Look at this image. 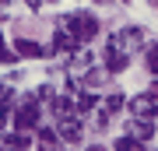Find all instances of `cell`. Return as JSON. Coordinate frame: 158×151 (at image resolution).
Listing matches in <instances>:
<instances>
[{
    "mask_svg": "<svg viewBox=\"0 0 158 151\" xmlns=\"http://www.w3.org/2000/svg\"><path fill=\"white\" fill-rule=\"evenodd\" d=\"M60 137L67 141V144L81 141V120H77V116H67V120H60Z\"/></svg>",
    "mask_w": 158,
    "mask_h": 151,
    "instance_id": "cell-6",
    "label": "cell"
},
{
    "mask_svg": "<svg viewBox=\"0 0 158 151\" xmlns=\"http://www.w3.org/2000/svg\"><path fill=\"white\" fill-rule=\"evenodd\" d=\"M28 148V137L18 134V130H11V134H4V151H25Z\"/></svg>",
    "mask_w": 158,
    "mask_h": 151,
    "instance_id": "cell-9",
    "label": "cell"
},
{
    "mask_svg": "<svg viewBox=\"0 0 158 151\" xmlns=\"http://www.w3.org/2000/svg\"><path fill=\"white\" fill-rule=\"evenodd\" d=\"M25 4H28V7H32V11H35V7H39V4H42V0H25Z\"/></svg>",
    "mask_w": 158,
    "mask_h": 151,
    "instance_id": "cell-17",
    "label": "cell"
},
{
    "mask_svg": "<svg viewBox=\"0 0 158 151\" xmlns=\"http://www.w3.org/2000/svg\"><path fill=\"white\" fill-rule=\"evenodd\" d=\"M21 56H28V60H39V56H46V49L39 42H32V39H18V46H14Z\"/></svg>",
    "mask_w": 158,
    "mask_h": 151,
    "instance_id": "cell-7",
    "label": "cell"
},
{
    "mask_svg": "<svg viewBox=\"0 0 158 151\" xmlns=\"http://www.w3.org/2000/svg\"><path fill=\"white\" fill-rule=\"evenodd\" d=\"M63 28H67L77 42H91L98 35V21H95V14H88V11H74L67 21H63Z\"/></svg>",
    "mask_w": 158,
    "mask_h": 151,
    "instance_id": "cell-1",
    "label": "cell"
},
{
    "mask_svg": "<svg viewBox=\"0 0 158 151\" xmlns=\"http://www.w3.org/2000/svg\"><path fill=\"white\" fill-rule=\"evenodd\" d=\"M130 109H134L137 120H151V112L158 109V102H155V95H137L134 102H130Z\"/></svg>",
    "mask_w": 158,
    "mask_h": 151,
    "instance_id": "cell-5",
    "label": "cell"
},
{
    "mask_svg": "<svg viewBox=\"0 0 158 151\" xmlns=\"http://www.w3.org/2000/svg\"><path fill=\"white\" fill-rule=\"evenodd\" d=\"M77 46H81V42L74 39V35H70L63 25L56 28V32H53V49H60V53H77Z\"/></svg>",
    "mask_w": 158,
    "mask_h": 151,
    "instance_id": "cell-4",
    "label": "cell"
},
{
    "mask_svg": "<svg viewBox=\"0 0 158 151\" xmlns=\"http://www.w3.org/2000/svg\"><path fill=\"white\" fill-rule=\"evenodd\" d=\"M88 151H106V148H88Z\"/></svg>",
    "mask_w": 158,
    "mask_h": 151,
    "instance_id": "cell-18",
    "label": "cell"
},
{
    "mask_svg": "<svg viewBox=\"0 0 158 151\" xmlns=\"http://www.w3.org/2000/svg\"><path fill=\"white\" fill-rule=\"evenodd\" d=\"M49 109H53V116H60V120H67L74 106H70V99H67V95H53V99H49Z\"/></svg>",
    "mask_w": 158,
    "mask_h": 151,
    "instance_id": "cell-8",
    "label": "cell"
},
{
    "mask_svg": "<svg viewBox=\"0 0 158 151\" xmlns=\"http://www.w3.org/2000/svg\"><path fill=\"white\" fill-rule=\"evenodd\" d=\"M155 95H158V81H155Z\"/></svg>",
    "mask_w": 158,
    "mask_h": 151,
    "instance_id": "cell-19",
    "label": "cell"
},
{
    "mask_svg": "<svg viewBox=\"0 0 158 151\" xmlns=\"http://www.w3.org/2000/svg\"><path fill=\"white\" fill-rule=\"evenodd\" d=\"M91 106H95V95H88V91H85V95L77 99V116H85V112H91Z\"/></svg>",
    "mask_w": 158,
    "mask_h": 151,
    "instance_id": "cell-13",
    "label": "cell"
},
{
    "mask_svg": "<svg viewBox=\"0 0 158 151\" xmlns=\"http://www.w3.org/2000/svg\"><path fill=\"white\" fill-rule=\"evenodd\" d=\"M144 63H148V70H151V74H158V46H148Z\"/></svg>",
    "mask_w": 158,
    "mask_h": 151,
    "instance_id": "cell-14",
    "label": "cell"
},
{
    "mask_svg": "<svg viewBox=\"0 0 158 151\" xmlns=\"http://www.w3.org/2000/svg\"><path fill=\"white\" fill-rule=\"evenodd\" d=\"M116 151H144V141H137V137H116Z\"/></svg>",
    "mask_w": 158,
    "mask_h": 151,
    "instance_id": "cell-12",
    "label": "cell"
},
{
    "mask_svg": "<svg viewBox=\"0 0 158 151\" xmlns=\"http://www.w3.org/2000/svg\"><path fill=\"white\" fill-rule=\"evenodd\" d=\"M127 63H130L127 49H123V46H116L113 39H109V46H106V70L119 74V70H127Z\"/></svg>",
    "mask_w": 158,
    "mask_h": 151,
    "instance_id": "cell-3",
    "label": "cell"
},
{
    "mask_svg": "<svg viewBox=\"0 0 158 151\" xmlns=\"http://www.w3.org/2000/svg\"><path fill=\"white\" fill-rule=\"evenodd\" d=\"M119 109H123V95H119V91H113V95L106 99V106H102V123H106L113 112H119Z\"/></svg>",
    "mask_w": 158,
    "mask_h": 151,
    "instance_id": "cell-11",
    "label": "cell"
},
{
    "mask_svg": "<svg viewBox=\"0 0 158 151\" xmlns=\"http://www.w3.org/2000/svg\"><path fill=\"white\" fill-rule=\"evenodd\" d=\"M155 134V123L151 120H134V127H130V137H137V141H148Z\"/></svg>",
    "mask_w": 158,
    "mask_h": 151,
    "instance_id": "cell-10",
    "label": "cell"
},
{
    "mask_svg": "<svg viewBox=\"0 0 158 151\" xmlns=\"http://www.w3.org/2000/svg\"><path fill=\"white\" fill-rule=\"evenodd\" d=\"M0 56H4V63H14V56H18V49H0Z\"/></svg>",
    "mask_w": 158,
    "mask_h": 151,
    "instance_id": "cell-16",
    "label": "cell"
},
{
    "mask_svg": "<svg viewBox=\"0 0 158 151\" xmlns=\"http://www.w3.org/2000/svg\"><path fill=\"white\" fill-rule=\"evenodd\" d=\"M11 123H14L18 134H25V130L39 127V99H25V102H21V109H14Z\"/></svg>",
    "mask_w": 158,
    "mask_h": 151,
    "instance_id": "cell-2",
    "label": "cell"
},
{
    "mask_svg": "<svg viewBox=\"0 0 158 151\" xmlns=\"http://www.w3.org/2000/svg\"><path fill=\"white\" fill-rule=\"evenodd\" d=\"M102 81H106V74H98V70L88 74V84H91V88H95V84H102Z\"/></svg>",
    "mask_w": 158,
    "mask_h": 151,
    "instance_id": "cell-15",
    "label": "cell"
}]
</instances>
